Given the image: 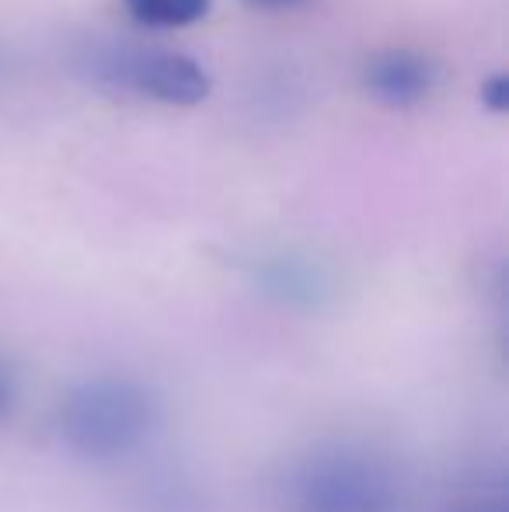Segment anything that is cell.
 Returning a JSON list of instances; mask_svg holds the SVG:
<instances>
[{
	"mask_svg": "<svg viewBox=\"0 0 509 512\" xmlns=\"http://www.w3.org/2000/svg\"><path fill=\"white\" fill-rule=\"evenodd\" d=\"M123 11L143 28L175 32L199 25L210 14V0H123Z\"/></svg>",
	"mask_w": 509,
	"mask_h": 512,
	"instance_id": "6",
	"label": "cell"
},
{
	"mask_svg": "<svg viewBox=\"0 0 509 512\" xmlns=\"http://www.w3.org/2000/svg\"><path fill=\"white\" fill-rule=\"evenodd\" d=\"M241 276L265 300L290 310H321L335 300V272L307 251H252V255L241 258Z\"/></svg>",
	"mask_w": 509,
	"mask_h": 512,
	"instance_id": "4",
	"label": "cell"
},
{
	"mask_svg": "<svg viewBox=\"0 0 509 512\" xmlns=\"http://www.w3.org/2000/svg\"><path fill=\"white\" fill-rule=\"evenodd\" d=\"M450 512H506L503 485H475L454 502Z\"/></svg>",
	"mask_w": 509,
	"mask_h": 512,
	"instance_id": "8",
	"label": "cell"
},
{
	"mask_svg": "<svg viewBox=\"0 0 509 512\" xmlns=\"http://www.w3.org/2000/svg\"><path fill=\"white\" fill-rule=\"evenodd\" d=\"M405 492L394 467L370 450L325 446L286 474V512H401Z\"/></svg>",
	"mask_w": 509,
	"mask_h": 512,
	"instance_id": "2",
	"label": "cell"
},
{
	"mask_svg": "<svg viewBox=\"0 0 509 512\" xmlns=\"http://www.w3.org/2000/svg\"><path fill=\"white\" fill-rule=\"evenodd\" d=\"M140 509L147 512H213L210 502L203 499L196 485H189L185 478H157V485H150L143 492Z\"/></svg>",
	"mask_w": 509,
	"mask_h": 512,
	"instance_id": "7",
	"label": "cell"
},
{
	"mask_svg": "<svg viewBox=\"0 0 509 512\" xmlns=\"http://www.w3.org/2000/svg\"><path fill=\"white\" fill-rule=\"evenodd\" d=\"M77 74L112 95L189 108L210 98V74L192 56L147 42L102 39L77 53Z\"/></svg>",
	"mask_w": 509,
	"mask_h": 512,
	"instance_id": "3",
	"label": "cell"
},
{
	"mask_svg": "<svg viewBox=\"0 0 509 512\" xmlns=\"http://www.w3.org/2000/svg\"><path fill=\"white\" fill-rule=\"evenodd\" d=\"M443 70L429 53L408 46L377 49L360 70V84L384 108H419L440 91Z\"/></svg>",
	"mask_w": 509,
	"mask_h": 512,
	"instance_id": "5",
	"label": "cell"
},
{
	"mask_svg": "<svg viewBox=\"0 0 509 512\" xmlns=\"http://www.w3.org/2000/svg\"><path fill=\"white\" fill-rule=\"evenodd\" d=\"M14 394H18V387H14V373H11V366H7V359L0 356V422L11 415Z\"/></svg>",
	"mask_w": 509,
	"mask_h": 512,
	"instance_id": "9",
	"label": "cell"
},
{
	"mask_svg": "<svg viewBox=\"0 0 509 512\" xmlns=\"http://www.w3.org/2000/svg\"><path fill=\"white\" fill-rule=\"evenodd\" d=\"M161 425V398L136 377H88L56 405V436L84 460L136 453Z\"/></svg>",
	"mask_w": 509,
	"mask_h": 512,
	"instance_id": "1",
	"label": "cell"
},
{
	"mask_svg": "<svg viewBox=\"0 0 509 512\" xmlns=\"http://www.w3.org/2000/svg\"><path fill=\"white\" fill-rule=\"evenodd\" d=\"M245 4L258 7V11H297V7L311 4V0H245Z\"/></svg>",
	"mask_w": 509,
	"mask_h": 512,
	"instance_id": "10",
	"label": "cell"
}]
</instances>
